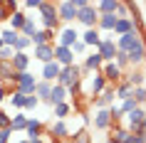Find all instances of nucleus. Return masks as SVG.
<instances>
[{
	"mask_svg": "<svg viewBox=\"0 0 146 143\" xmlns=\"http://www.w3.org/2000/svg\"><path fill=\"white\" fill-rule=\"evenodd\" d=\"M69 141L72 143H92V136L82 128V131H74V136H69Z\"/></svg>",
	"mask_w": 146,
	"mask_h": 143,
	"instance_id": "58836bf2",
	"label": "nucleus"
},
{
	"mask_svg": "<svg viewBox=\"0 0 146 143\" xmlns=\"http://www.w3.org/2000/svg\"><path fill=\"white\" fill-rule=\"evenodd\" d=\"M124 82L129 84L131 89H139V86H146V74H144V72H134V69H131V74H124Z\"/></svg>",
	"mask_w": 146,
	"mask_h": 143,
	"instance_id": "393cba45",
	"label": "nucleus"
},
{
	"mask_svg": "<svg viewBox=\"0 0 146 143\" xmlns=\"http://www.w3.org/2000/svg\"><path fill=\"white\" fill-rule=\"evenodd\" d=\"M131 91H134V89H131V86H129L126 82H119V84L114 86V99H116V101H124V99H131Z\"/></svg>",
	"mask_w": 146,
	"mask_h": 143,
	"instance_id": "473e14b6",
	"label": "nucleus"
},
{
	"mask_svg": "<svg viewBox=\"0 0 146 143\" xmlns=\"http://www.w3.org/2000/svg\"><path fill=\"white\" fill-rule=\"evenodd\" d=\"M3 128H10V116L0 109V131H3Z\"/></svg>",
	"mask_w": 146,
	"mask_h": 143,
	"instance_id": "09e8293b",
	"label": "nucleus"
},
{
	"mask_svg": "<svg viewBox=\"0 0 146 143\" xmlns=\"http://www.w3.org/2000/svg\"><path fill=\"white\" fill-rule=\"evenodd\" d=\"M10 136H13V131H10V128H3V131H0V143H8Z\"/></svg>",
	"mask_w": 146,
	"mask_h": 143,
	"instance_id": "8fccbe9b",
	"label": "nucleus"
},
{
	"mask_svg": "<svg viewBox=\"0 0 146 143\" xmlns=\"http://www.w3.org/2000/svg\"><path fill=\"white\" fill-rule=\"evenodd\" d=\"M102 67H104V59L99 57V52H92V54H87V57H84V62L79 64L82 74H92V72H99Z\"/></svg>",
	"mask_w": 146,
	"mask_h": 143,
	"instance_id": "9b49d317",
	"label": "nucleus"
},
{
	"mask_svg": "<svg viewBox=\"0 0 146 143\" xmlns=\"http://www.w3.org/2000/svg\"><path fill=\"white\" fill-rule=\"evenodd\" d=\"M109 131H111V136H109V138H111L114 143H126V138L131 136L129 131H126V126H121V123H114Z\"/></svg>",
	"mask_w": 146,
	"mask_h": 143,
	"instance_id": "cd10ccee",
	"label": "nucleus"
},
{
	"mask_svg": "<svg viewBox=\"0 0 146 143\" xmlns=\"http://www.w3.org/2000/svg\"><path fill=\"white\" fill-rule=\"evenodd\" d=\"M13 54H15L13 47H3V49H0V62H10V59H13Z\"/></svg>",
	"mask_w": 146,
	"mask_h": 143,
	"instance_id": "49530a36",
	"label": "nucleus"
},
{
	"mask_svg": "<svg viewBox=\"0 0 146 143\" xmlns=\"http://www.w3.org/2000/svg\"><path fill=\"white\" fill-rule=\"evenodd\" d=\"M69 49H72V54H74V57H87V47L82 45V42H74Z\"/></svg>",
	"mask_w": 146,
	"mask_h": 143,
	"instance_id": "a18cd8bd",
	"label": "nucleus"
},
{
	"mask_svg": "<svg viewBox=\"0 0 146 143\" xmlns=\"http://www.w3.org/2000/svg\"><path fill=\"white\" fill-rule=\"evenodd\" d=\"M144 113H146L144 109H141V106H136L131 113H126V116H124V119H126V131H129V133H141V126H144Z\"/></svg>",
	"mask_w": 146,
	"mask_h": 143,
	"instance_id": "6e6552de",
	"label": "nucleus"
},
{
	"mask_svg": "<svg viewBox=\"0 0 146 143\" xmlns=\"http://www.w3.org/2000/svg\"><path fill=\"white\" fill-rule=\"evenodd\" d=\"M99 72H102V76L107 79V84H109V86H116L119 82H124V72H121L119 67H116L114 62H107V64H104V67H102Z\"/></svg>",
	"mask_w": 146,
	"mask_h": 143,
	"instance_id": "1a4fd4ad",
	"label": "nucleus"
},
{
	"mask_svg": "<svg viewBox=\"0 0 146 143\" xmlns=\"http://www.w3.org/2000/svg\"><path fill=\"white\" fill-rule=\"evenodd\" d=\"M25 136H27V141L42 138V136H45V123H42L40 119H32V116H27V126H25Z\"/></svg>",
	"mask_w": 146,
	"mask_h": 143,
	"instance_id": "ddd939ff",
	"label": "nucleus"
},
{
	"mask_svg": "<svg viewBox=\"0 0 146 143\" xmlns=\"http://www.w3.org/2000/svg\"><path fill=\"white\" fill-rule=\"evenodd\" d=\"M3 47H5V45H3V40H0V49H3Z\"/></svg>",
	"mask_w": 146,
	"mask_h": 143,
	"instance_id": "052dcab7",
	"label": "nucleus"
},
{
	"mask_svg": "<svg viewBox=\"0 0 146 143\" xmlns=\"http://www.w3.org/2000/svg\"><path fill=\"white\" fill-rule=\"evenodd\" d=\"M126 143H144V138H141V133H131L126 138Z\"/></svg>",
	"mask_w": 146,
	"mask_h": 143,
	"instance_id": "3c124183",
	"label": "nucleus"
},
{
	"mask_svg": "<svg viewBox=\"0 0 146 143\" xmlns=\"http://www.w3.org/2000/svg\"><path fill=\"white\" fill-rule=\"evenodd\" d=\"M104 143H114V141H111V138H107V141H104Z\"/></svg>",
	"mask_w": 146,
	"mask_h": 143,
	"instance_id": "13d9d810",
	"label": "nucleus"
},
{
	"mask_svg": "<svg viewBox=\"0 0 146 143\" xmlns=\"http://www.w3.org/2000/svg\"><path fill=\"white\" fill-rule=\"evenodd\" d=\"M40 5H42V0H25L20 8H27V10H40Z\"/></svg>",
	"mask_w": 146,
	"mask_h": 143,
	"instance_id": "de8ad7c7",
	"label": "nucleus"
},
{
	"mask_svg": "<svg viewBox=\"0 0 146 143\" xmlns=\"http://www.w3.org/2000/svg\"><path fill=\"white\" fill-rule=\"evenodd\" d=\"M32 47H40V45H54V32L52 30H37L35 35L30 37Z\"/></svg>",
	"mask_w": 146,
	"mask_h": 143,
	"instance_id": "5701e85b",
	"label": "nucleus"
},
{
	"mask_svg": "<svg viewBox=\"0 0 146 143\" xmlns=\"http://www.w3.org/2000/svg\"><path fill=\"white\" fill-rule=\"evenodd\" d=\"M50 91H52V84H50V82H37V86H35V96L40 99V104H42V101L47 104Z\"/></svg>",
	"mask_w": 146,
	"mask_h": 143,
	"instance_id": "2f4dec72",
	"label": "nucleus"
},
{
	"mask_svg": "<svg viewBox=\"0 0 146 143\" xmlns=\"http://www.w3.org/2000/svg\"><path fill=\"white\" fill-rule=\"evenodd\" d=\"M37 82H40V79H35V74H30V72L15 74V91H20L23 96H32V94H35Z\"/></svg>",
	"mask_w": 146,
	"mask_h": 143,
	"instance_id": "f03ea898",
	"label": "nucleus"
},
{
	"mask_svg": "<svg viewBox=\"0 0 146 143\" xmlns=\"http://www.w3.org/2000/svg\"><path fill=\"white\" fill-rule=\"evenodd\" d=\"M57 17H60V22H77V10H74V5H72V0H60L57 3Z\"/></svg>",
	"mask_w": 146,
	"mask_h": 143,
	"instance_id": "0eeeda50",
	"label": "nucleus"
},
{
	"mask_svg": "<svg viewBox=\"0 0 146 143\" xmlns=\"http://www.w3.org/2000/svg\"><path fill=\"white\" fill-rule=\"evenodd\" d=\"M27 126V113L25 111H15V116H10V131H25Z\"/></svg>",
	"mask_w": 146,
	"mask_h": 143,
	"instance_id": "bb28decb",
	"label": "nucleus"
},
{
	"mask_svg": "<svg viewBox=\"0 0 146 143\" xmlns=\"http://www.w3.org/2000/svg\"><path fill=\"white\" fill-rule=\"evenodd\" d=\"M114 15L119 17V20H124V17H129V5L119 0V3H116V13H114Z\"/></svg>",
	"mask_w": 146,
	"mask_h": 143,
	"instance_id": "c03bdc74",
	"label": "nucleus"
},
{
	"mask_svg": "<svg viewBox=\"0 0 146 143\" xmlns=\"http://www.w3.org/2000/svg\"><path fill=\"white\" fill-rule=\"evenodd\" d=\"M77 22L84 25L87 30L97 27V22H99V13H97V8H94V3H89L84 10H77Z\"/></svg>",
	"mask_w": 146,
	"mask_h": 143,
	"instance_id": "39448f33",
	"label": "nucleus"
},
{
	"mask_svg": "<svg viewBox=\"0 0 146 143\" xmlns=\"http://www.w3.org/2000/svg\"><path fill=\"white\" fill-rule=\"evenodd\" d=\"M32 47V42L27 37H23V35H20V37H17V42H15V47H13V49H15V52H27V49H30Z\"/></svg>",
	"mask_w": 146,
	"mask_h": 143,
	"instance_id": "ea45409f",
	"label": "nucleus"
},
{
	"mask_svg": "<svg viewBox=\"0 0 146 143\" xmlns=\"http://www.w3.org/2000/svg\"><path fill=\"white\" fill-rule=\"evenodd\" d=\"M114 25H116V15H99L97 30L99 32H114Z\"/></svg>",
	"mask_w": 146,
	"mask_h": 143,
	"instance_id": "c85d7f7f",
	"label": "nucleus"
},
{
	"mask_svg": "<svg viewBox=\"0 0 146 143\" xmlns=\"http://www.w3.org/2000/svg\"><path fill=\"white\" fill-rule=\"evenodd\" d=\"M74 42H79V32L74 30V27H62L60 32H57V45L60 47H72Z\"/></svg>",
	"mask_w": 146,
	"mask_h": 143,
	"instance_id": "4468645a",
	"label": "nucleus"
},
{
	"mask_svg": "<svg viewBox=\"0 0 146 143\" xmlns=\"http://www.w3.org/2000/svg\"><path fill=\"white\" fill-rule=\"evenodd\" d=\"M62 67L57 64V62H47V64H42V72H40V82H50L54 84L57 82V76H60Z\"/></svg>",
	"mask_w": 146,
	"mask_h": 143,
	"instance_id": "f3484780",
	"label": "nucleus"
},
{
	"mask_svg": "<svg viewBox=\"0 0 146 143\" xmlns=\"http://www.w3.org/2000/svg\"><path fill=\"white\" fill-rule=\"evenodd\" d=\"M8 86H5V84H0V104H3V101H5V99H8Z\"/></svg>",
	"mask_w": 146,
	"mask_h": 143,
	"instance_id": "864d4df0",
	"label": "nucleus"
},
{
	"mask_svg": "<svg viewBox=\"0 0 146 143\" xmlns=\"http://www.w3.org/2000/svg\"><path fill=\"white\" fill-rule=\"evenodd\" d=\"M141 128H146V113H144V126H141Z\"/></svg>",
	"mask_w": 146,
	"mask_h": 143,
	"instance_id": "4d7b16f0",
	"label": "nucleus"
},
{
	"mask_svg": "<svg viewBox=\"0 0 146 143\" xmlns=\"http://www.w3.org/2000/svg\"><path fill=\"white\" fill-rule=\"evenodd\" d=\"M84 79H89V96H99L102 91L107 89L109 84H107V79L102 76V72H92L89 76H84Z\"/></svg>",
	"mask_w": 146,
	"mask_h": 143,
	"instance_id": "f8f14e48",
	"label": "nucleus"
},
{
	"mask_svg": "<svg viewBox=\"0 0 146 143\" xmlns=\"http://www.w3.org/2000/svg\"><path fill=\"white\" fill-rule=\"evenodd\" d=\"M114 101H116V99H114V86H107V89L102 91L99 96H94V99H92V104L97 106V109H109Z\"/></svg>",
	"mask_w": 146,
	"mask_h": 143,
	"instance_id": "412c9836",
	"label": "nucleus"
},
{
	"mask_svg": "<svg viewBox=\"0 0 146 143\" xmlns=\"http://www.w3.org/2000/svg\"><path fill=\"white\" fill-rule=\"evenodd\" d=\"M25 20H27V15H25L23 10L13 13V15H10V20H8V22H10V30L20 35V30H23V25H25Z\"/></svg>",
	"mask_w": 146,
	"mask_h": 143,
	"instance_id": "c756f323",
	"label": "nucleus"
},
{
	"mask_svg": "<svg viewBox=\"0 0 146 143\" xmlns=\"http://www.w3.org/2000/svg\"><path fill=\"white\" fill-rule=\"evenodd\" d=\"M97 52H99V57L104 59V64L107 62H114V57H116V42H114V35H109V37H102V42H99V47H97Z\"/></svg>",
	"mask_w": 146,
	"mask_h": 143,
	"instance_id": "423d86ee",
	"label": "nucleus"
},
{
	"mask_svg": "<svg viewBox=\"0 0 146 143\" xmlns=\"http://www.w3.org/2000/svg\"><path fill=\"white\" fill-rule=\"evenodd\" d=\"M136 109V104H134V99H124V101H119V111L126 116V113H131Z\"/></svg>",
	"mask_w": 146,
	"mask_h": 143,
	"instance_id": "a19ab883",
	"label": "nucleus"
},
{
	"mask_svg": "<svg viewBox=\"0 0 146 143\" xmlns=\"http://www.w3.org/2000/svg\"><path fill=\"white\" fill-rule=\"evenodd\" d=\"M8 82L15 84V72L10 67V62H0V84H8Z\"/></svg>",
	"mask_w": 146,
	"mask_h": 143,
	"instance_id": "7c9ffc66",
	"label": "nucleus"
},
{
	"mask_svg": "<svg viewBox=\"0 0 146 143\" xmlns=\"http://www.w3.org/2000/svg\"><path fill=\"white\" fill-rule=\"evenodd\" d=\"M30 62H32V57L27 52H15V54H13V59H10V67H13L15 74H23V72H27Z\"/></svg>",
	"mask_w": 146,
	"mask_h": 143,
	"instance_id": "2eb2a0df",
	"label": "nucleus"
},
{
	"mask_svg": "<svg viewBox=\"0 0 146 143\" xmlns=\"http://www.w3.org/2000/svg\"><path fill=\"white\" fill-rule=\"evenodd\" d=\"M40 27H37V22H35V17H30L27 15V20H25V25H23V30H20V35H23V37H27L30 40L32 35H35V32H37Z\"/></svg>",
	"mask_w": 146,
	"mask_h": 143,
	"instance_id": "72a5a7b5",
	"label": "nucleus"
},
{
	"mask_svg": "<svg viewBox=\"0 0 146 143\" xmlns=\"http://www.w3.org/2000/svg\"><path fill=\"white\" fill-rule=\"evenodd\" d=\"M114 64H116L119 69H121V72H124V67H129V57H126V52H116Z\"/></svg>",
	"mask_w": 146,
	"mask_h": 143,
	"instance_id": "37998d69",
	"label": "nucleus"
},
{
	"mask_svg": "<svg viewBox=\"0 0 146 143\" xmlns=\"http://www.w3.org/2000/svg\"><path fill=\"white\" fill-rule=\"evenodd\" d=\"M82 82V69L77 67V64H72V67H62L60 76H57V82L54 84H60V86H64V89H69L72 84H77Z\"/></svg>",
	"mask_w": 146,
	"mask_h": 143,
	"instance_id": "7ed1b4c3",
	"label": "nucleus"
},
{
	"mask_svg": "<svg viewBox=\"0 0 146 143\" xmlns=\"http://www.w3.org/2000/svg\"><path fill=\"white\" fill-rule=\"evenodd\" d=\"M57 143H72V141H57Z\"/></svg>",
	"mask_w": 146,
	"mask_h": 143,
	"instance_id": "bf43d9fd",
	"label": "nucleus"
},
{
	"mask_svg": "<svg viewBox=\"0 0 146 143\" xmlns=\"http://www.w3.org/2000/svg\"><path fill=\"white\" fill-rule=\"evenodd\" d=\"M37 106H40V99L35 96V94H32V96H25V109H23L25 113H27V111H35Z\"/></svg>",
	"mask_w": 146,
	"mask_h": 143,
	"instance_id": "79ce46f5",
	"label": "nucleus"
},
{
	"mask_svg": "<svg viewBox=\"0 0 146 143\" xmlns=\"http://www.w3.org/2000/svg\"><path fill=\"white\" fill-rule=\"evenodd\" d=\"M5 20H10V13L5 10V3L0 5V22H5Z\"/></svg>",
	"mask_w": 146,
	"mask_h": 143,
	"instance_id": "603ef678",
	"label": "nucleus"
},
{
	"mask_svg": "<svg viewBox=\"0 0 146 143\" xmlns=\"http://www.w3.org/2000/svg\"><path fill=\"white\" fill-rule=\"evenodd\" d=\"M17 143H30V141H27V138H20V141H17Z\"/></svg>",
	"mask_w": 146,
	"mask_h": 143,
	"instance_id": "6e6d98bb",
	"label": "nucleus"
},
{
	"mask_svg": "<svg viewBox=\"0 0 146 143\" xmlns=\"http://www.w3.org/2000/svg\"><path fill=\"white\" fill-rule=\"evenodd\" d=\"M79 42L89 49V47H99V42H102V32L97 30V27H92V30H84V35H79Z\"/></svg>",
	"mask_w": 146,
	"mask_h": 143,
	"instance_id": "4be33fe9",
	"label": "nucleus"
},
{
	"mask_svg": "<svg viewBox=\"0 0 146 143\" xmlns=\"http://www.w3.org/2000/svg\"><path fill=\"white\" fill-rule=\"evenodd\" d=\"M64 101H67V89H64V86H60V84H52V91H50L47 104L57 106V104H64Z\"/></svg>",
	"mask_w": 146,
	"mask_h": 143,
	"instance_id": "b1692460",
	"label": "nucleus"
},
{
	"mask_svg": "<svg viewBox=\"0 0 146 143\" xmlns=\"http://www.w3.org/2000/svg\"><path fill=\"white\" fill-rule=\"evenodd\" d=\"M40 25L42 30H60V17H57V3H50V0H42L40 5Z\"/></svg>",
	"mask_w": 146,
	"mask_h": 143,
	"instance_id": "f257e3e1",
	"label": "nucleus"
},
{
	"mask_svg": "<svg viewBox=\"0 0 146 143\" xmlns=\"http://www.w3.org/2000/svg\"><path fill=\"white\" fill-rule=\"evenodd\" d=\"M8 101H10V106H13L15 111H23V109H25V96L20 94V91H13V94H8Z\"/></svg>",
	"mask_w": 146,
	"mask_h": 143,
	"instance_id": "c9c22d12",
	"label": "nucleus"
},
{
	"mask_svg": "<svg viewBox=\"0 0 146 143\" xmlns=\"http://www.w3.org/2000/svg\"><path fill=\"white\" fill-rule=\"evenodd\" d=\"M54 62H57L60 67H72V64H74V54H72V49H67V47L54 45Z\"/></svg>",
	"mask_w": 146,
	"mask_h": 143,
	"instance_id": "aec40b11",
	"label": "nucleus"
},
{
	"mask_svg": "<svg viewBox=\"0 0 146 143\" xmlns=\"http://www.w3.org/2000/svg\"><path fill=\"white\" fill-rule=\"evenodd\" d=\"M17 37H20V35H17V32H13L10 27H8V30H3V32H0V40H3V45H5V47H15Z\"/></svg>",
	"mask_w": 146,
	"mask_h": 143,
	"instance_id": "e433bc0d",
	"label": "nucleus"
},
{
	"mask_svg": "<svg viewBox=\"0 0 146 143\" xmlns=\"http://www.w3.org/2000/svg\"><path fill=\"white\" fill-rule=\"evenodd\" d=\"M30 143H45V138H35V141H30Z\"/></svg>",
	"mask_w": 146,
	"mask_h": 143,
	"instance_id": "5fc2aeb1",
	"label": "nucleus"
},
{
	"mask_svg": "<svg viewBox=\"0 0 146 143\" xmlns=\"http://www.w3.org/2000/svg\"><path fill=\"white\" fill-rule=\"evenodd\" d=\"M72 113V104L69 101H64V104H57L54 106V121H64Z\"/></svg>",
	"mask_w": 146,
	"mask_h": 143,
	"instance_id": "f704fd0d",
	"label": "nucleus"
},
{
	"mask_svg": "<svg viewBox=\"0 0 146 143\" xmlns=\"http://www.w3.org/2000/svg\"><path fill=\"white\" fill-rule=\"evenodd\" d=\"M126 57H129V67H139V64L146 62V42H144V37L126 52Z\"/></svg>",
	"mask_w": 146,
	"mask_h": 143,
	"instance_id": "9d476101",
	"label": "nucleus"
},
{
	"mask_svg": "<svg viewBox=\"0 0 146 143\" xmlns=\"http://www.w3.org/2000/svg\"><path fill=\"white\" fill-rule=\"evenodd\" d=\"M139 40H141V35H139V32L134 30V32H129V35L114 37V42H116V49H119V52H129V49H131L134 45H136Z\"/></svg>",
	"mask_w": 146,
	"mask_h": 143,
	"instance_id": "a211bd4d",
	"label": "nucleus"
},
{
	"mask_svg": "<svg viewBox=\"0 0 146 143\" xmlns=\"http://www.w3.org/2000/svg\"><path fill=\"white\" fill-rule=\"evenodd\" d=\"M35 52L30 57L40 62V64H47V62H54V45H40V47H32Z\"/></svg>",
	"mask_w": 146,
	"mask_h": 143,
	"instance_id": "dca6fc26",
	"label": "nucleus"
},
{
	"mask_svg": "<svg viewBox=\"0 0 146 143\" xmlns=\"http://www.w3.org/2000/svg\"><path fill=\"white\" fill-rule=\"evenodd\" d=\"M92 126L97 131H109V128L114 126L111 119H109V109H97V113H94V119H92Z\"/></svg>",
	"mask_w": 146,
	"mask_h": 143,
	"instance_id": "6ab92c4d",
	"label": "nucleus"
},
{
	"mask_svg": "<svg viewBox=\"0 0 146 143\" xmlns=\"http://www.w3.org/2000/svg\"><path fill=\"white\" fill-rule=\"evenodd\" d=\"M129 32H134V22H131V17H124V20L116 17V25H114V32H111V35L121 37V35H129Z\"/></svg>",
	"mask_w": 146,
	"mask_h": 143,
	"instance_id": "a878e982",
	"label": "nucleus"
},
{
	"mask_svg": "<svg viewBox=\"0 0 146 143\" xmlns=\"http://www.w3.org/2000/svg\"><path fill=\"white\" fill-rule=\"evenodd\" d=\"M131 99H134V104H136V106H144L146 104V86L134 89V91H131Z\"/></svg>",
	"mask_w": 146,
	"mask_h": 143,
	"instance_id": "4c0bfd02",
	"label": "nucleus"
},
{
	"mask_svg": "<svg viewBox=\"0 0 146 143\" xmlns=\"http://www.w3.org/2000/svg\"><path fill=\"white\" fill-rule=\"evenodd\" d=\"M45 133L52 138V143L69 141V126H67V121H52L50 126H45Z\"/></svg>",
	"mask_w": 146,
	"mask_h": 143,
	"instance_id": "20e7f679",
	"label": "nucleus"
}]
</instances>
